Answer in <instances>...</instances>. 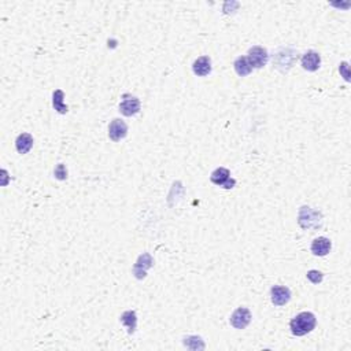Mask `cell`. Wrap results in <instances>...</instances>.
I'll return each instance as SVG.
<instances>
[{"label":"cell","mask_w":351,"mask_h":351,"mask_svg":"<svg viewBox=\"0 0 351 351\" xmlns=\"http://www.w3.org/2000/svg\"><path fill=\"white\" fill-rule=\"evenodd\" d=\"M128 135V126L124 121L121 120H113L110 122V126H108V137L113 140V141H120L124 137H126Z\"/></svg>","instance_id":"obj_8"},{"label":"cell","mask_w":351,"mask_h":351,"mask_svg":"<svg viewBox=\"0 0 351 351\" xmlns=\"http://www.w3.org/2000/svg\"><path fill=\"white\" fill-rule=\"evenodd\" d=\"M235 72L238 73L240 77L248 76L252 72V68L250 66V63L247 61V56H239L233 62Z\"/></svg>","instance_id":"obj_14"},{"label":"cell","mask_w":351,"mask_h":351,"mask_svg":"<svg viewBox=\"0 0 351 351\" xmlns=\"http://www.w3.org/2000/svg\"><path fill=\"white\" fill-rule=\"evenodd\" d=\"M154 265V259L151 257V254L149 252H144L141 254L139 258H137V262L133 266V273H135L136 279H144L145 275H147V270Z\"/></svg>","instance_id":"obj_6"},{"label":"cell","mask_w":351,"mask_h":351,"mask_svg":"<svg viewBox=\"0 0 351 351\" xmlns=\"http://www.w3.org/2000/svg\"><path fill=\"white\" fill-rule=\"evenodd\" d=\"M120 111L125 117H132L140 111V100L135 96L124 95V100L120 104Z\"/></svg>","instance_id":"obj_7"},{"label":"cell","mask_w":351,"mask_h":351,"mask_svg":"<svg viewBox=\"0 0 351 351\" xmlns=\"http://www.w3.org/2000/svg\"><path fill=\"white\" fill-rule=\"evenodd\" d=\"M331 247H332V243H331L329 239L317 238L311 243V252L314 254L315 257H325L331 251Z\"/></svg>","instance_id":"obj_10"},{"label":"cell","mask_w":351,"mask_h":351,"mask_svg":"<svg viewBox=\"0 0 351 351\" xmlns=\"http://www.w3.org/2000/svg\"><path fill=\"white\" fill-rule=\"evenodd\" d=\"M321 65V56L315 51H307L306 54L302 56V68L307 72H315L318 70Z\"/></svg>","instance_id":"obj_9"},{"label":"cell","mask_w":351,"mask_h":351,"mask_svg":"<svg viewBox=\"0 0 351 351\" xmlns=\"http://www.w3.org/2000/svg\"><path fill=\"white\" fill-rule=\"evenodd\" d=\"M15 147L19 154H27L33 147V137L29 133H21L15 140Z\"/></svg>","instance_id":"obj_13"},{"label":"cell","mask_w":351,"mask_h":351,"mask_svg":"<svg viewBox=\"0 0 351 351\" xmlns=\"http://www.w3.org/2000/svg\"><path fill=\"white\" fill-rule=\"evenodd\" d=\"M247 61L252 69H261L269 61V54H268L266 48L259 47V45H255V47H251L248 50Z\"/></svg>","instance_id":"obj_2"},{"label":"cell","mask_w":351,"mask_h":351,"mask_svg":"<svg viewBox=\"0 0 351 351\" xmlns=\"http://www.w3.org/2000/svg\"><path fill=\"white\" fill-rule=\"evenodd\" d=\"M63 98H65V94L61 90H56L52 95V106L59 114H66L69 111L68 106L63 102Z\"/></svg>","instance_id":"obj_15"},{"label":"cell","mask_w":351,"mask_h":351,"mask_svg":"<svg viewBox=\"0 0 351 351\" xmlns=\"http://www.w3.org/2000/svg\"><path fill=\"white\" fill-rule=\"evenodd\" d=\"M307 279L310 280L313 284H318L323 281L324 276H323V273L318 272V270H310V272H307Z\"/></svg>","instance_id":"obj_17"},{"label":"cell","mask_w":351,"mask_h":351,"mask_svg":"<svg viewBox=\"0 0 351 351\" xmlns=\"http://www.w3.org/2000/svg\"><path fill=\"white\" fill-rule=\"evenodd\" d=\"M210 180H212L213 184L220 185V187L225 189L233 188L235 184H236V180L230 179V171L226 167H218V169H216L212 173V175H210Z\"/></svg>","instance_id":"obj_3"},{"label":"cell","mask_w":351,"mask_h":351,"mask_svg":"<svg viewBox=\"0 0 351 351\" xmlns=\"http://www.w3.org/2000/svg\"><path fill=\"white\" fill-rule=\"evenodd\" d=\"M314 213L315 212H313L310 207L305 206V207H302L299 214H302V216H306V218H307V214H311V216H313ZM318 222H320V218H314V220H313V218L309 216V221H307V224H305V226H303V228L306 229V228H311V226H320V224H318Z\"/></svg>","instance_id":"obj_16"},{"label":"cell","mask_w":351,"mask_h":351,"mask_svg":"<svg viewBox=\"0 0 351 351\" xmlns=\"http://www.w3.org/2000/svg\"><path fill=\"white\" fill-rule=\"evenodd\" d=\"M192 70L196 76L204 77L212 72V59L209 56H200L192 65Z\"/></svg>","instance_id":"obj_11"},{"label":"cell","mask_w":351,"mask_h":351,"mask_svg":"<svg viewBox=\"0 0 351 351\" xmlns=\"http://www.w3.org/2000/svg\"><path fill=\"white\" fill-rule=\"evenodd\" d=\"M54 174L58 180H66L68 179V170H66V167H65L63 163H59L58 166H56Z\"/></svg>","instance_id":"obj_18"},{"label":"cell","mask_w":351,"mask_h":351,"mask_svg":"<svg viewBox=\"0 0 351 351\" xmlns=\"http://www.w3.org/2000/svg\"><path fill=\"white\" fill-rule=\"evenodd\" d=\"M270 299L275 306H284L291 299V291L284 285H273L270 289Z\"/></svg>","instance_id":"obj_5"},{"label":"cell","mask_w":351,"mask_h":351,"mask_svg":"<svg viewBox=\"0 0 351 351\" xmlns=\"http://www.w3.org/2000/svg\"><path fill=\"white\" fill-rule=\"evenodd\" d=\"M251 323V313L247 307H239L230 315V325L236 329H244Z\"/></svg>","instance_id":"obj_4"},{"label":"cell","mask_w":351,"mask_h":351,"mask_svg":"<svg viewBox=\"0 0 351 351\" xmlns=\"http://www.w3.org/2000/svg\"><path fill=\"white\" fill-rule=\"evenodd\" d=\"M315 324H317L315 315L310 311H303V313H299L297 317H294L291 320L289 328H291V332L295 336H305V335H307L315 328Z\"/></svg>","instance_id":"obj_1"},{"label":"cell","mask_w":351,"mask_h":351,"mask_svg":"<svg viewBox=\"0 0 351 351\" xmlns=\"http://www.w3.org/2000/svg\"><path fill=\"white\" fill-rule=\"evenodd\" d=\"M339 72H343V77H344V80H346V81H348V65H347L346 62H343L342 65H340Z\"/></svg>","instance_id":"obj_19"},{"label":"cell","mask_w":351,"mask_h":351,"mask_svg":"<svg viewBox=\"0 0 351 351\" xmlns=\"http://www.w3.org/2000/svg\"><path fill=\"white\" fill-rule=\"evenodd\" d=\"M120 321H121L122 325H125L126 328H128V333H129V335L135 333L136 327H137V315H136V311H133V310L124 311L121 315V318H120Z\"/></svg>","instance_id":"obj_12"}]
</instances>
